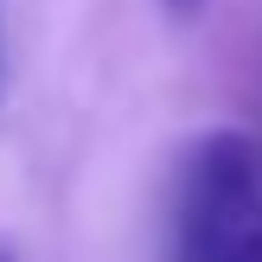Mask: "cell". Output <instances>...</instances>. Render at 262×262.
<instances>
[{
  "label": "cell",
  "instance_id": "obj_3",
  "mask_svg": "<svg viewBox=\"0 0 262 262\" xmlns=\"http://www.w3.org/2000/svg\"><path fill=\"white\" fill-rule=\"evenodd\" d=\"M0 262H19V256H13V250H0Z\"/></svg>",
  "mask_w": 262,
  "mask_h": 262
},
{
  "label": "cell",
  "instance_id": "obj_1",
  "mask_svg": "<svg viewBox=\"0 0 262 262\" xmlns=\"http://www.w3.org/2000/svg\"><path fill=\"white\" fill-rule=\"evenodd\" d=\"M166 262H262V141L217 128L186 154L173 186Z\"/></svg>",
  "mask_w": 262,
  "mask_h": 262
},
{
  "label": "cell",
  "instance_id": "obj_2",
  "mask_svg": "<svg viewBox=\"0 0 262 262\" xmlns=\"http://www.w3.org/2000/svg\"><path fill=\"white\" fill-rule=\"evenodd\" d=\"M160 7H166V13H199L205 0H160Z\"/></svg>",
  "mask_w": 262,
  "mask_h": 262
}]
</instances>
